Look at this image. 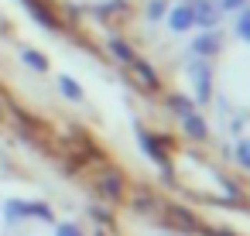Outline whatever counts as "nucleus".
Listing matches in <instances>:
<instances>
[{"label": "nucleus", "mask_w": 250, "mask_h": 236, "mask_svg": "<svg viewBox=\"0 0 250 236\" xmlns=\"http://www.w3.org/2000/svg\"><path fill=\"white\" fill-rule=\"evenodd\" d=\"M24 7H28V11H31V18H35V21H42L48 31H55V28H59V21L52 18V11L42 4V0H24Z\"/></svg>", "instance_id": "obj_1"}, {"label": "nucleus", "mask_w": 250, "mask_h": 236, "mask_svg": "<svg viewBox=\"0 0 250 236\" xmlns=\"http://www.w3.org/2000/svg\"><path fill=\"white\" fill-rule=\"evenodd\" d=\"M168 21H171V28H175V31H185L195 18H192V7H178V11H171V18H168Z\"/></svg>", "instance_id": "obj_2"}, {"label": "nucleus", "mask_w": 250, "mask_h": 236, "mask_svg": "<svg viewBox=\"0 0 250 236\" xmlns=\"http://www.w3.org/2000/svg\"><path fill=\"white\" fill-rule=\"evenodd\" d=\"M192 18H199V21L212 24V18H216V14H212V7H209V4H195V7H192Z\"/></svg>", "instance_id": "obj_3"}, {"label": "nucleus", "mask_w": 250, "mask_h": 236, "mask_svg": "<svg viewBox=\"0 0 250 236\" xmlns=\"http://www.w3.org/2000/svg\"><path fill=\"white\" fill-rule=\"evenodd\" d=\"M24 62H28V65H35V69H45V59H42L38 52H24Z\"/></svg>", "instance_id": "obj_4"}, {"label": "nucleus", "mask_w": 250, "mask_h": 236, "mask_svg": "<svg viewBox=\"0 0 250 236\" xmlns=\"http://www.w3.org/2000/svg\"><path fill=\"white\" fill-rule=\"evenodd\" d=\"M240 35H243V38H250V14L240 21Z\"/></svg>", "instance_id": "obj_5"}, {"label": "nucleus", "mask_w": 250, "mask_h": 236, "mask_svg": "<svg viewBox=\"0 0 250 236\" xmlns=\"http://www.w3.org/2000/svg\"><path fill=\"white\" fill-rule=\"evenodd\" d=\"M62 89H65V93H69V96H79V89H76V86H72V82H69V79H62Z\"/></svg>", "instance_id": "obj_6"}, {"label": "nucleus", "mask_w": 250, "mask_h": 236, "mask_svg": "<svg viewBox=\"0 0 250 236\" xmlns=\"http://www.w3.org/2000/svg\"><path fill=\"white\" fill-rule=\"evenodd\" d=\"M147 11H151V18H158V14H161V11H165V4H161V0H158V4H151V7H147Z\"/></svg>", "instance_id": "obj_7"}, {"label": "nucleus", "mask_w": 250, "mask_h": 236, "mask_svg": "<svg viewBox=\"0 0 250 236\" xmlns=\"http://www.w3.org/2000/svg\"><path fill=\"white\" fill-rule=\"evenodd\" d=\"M240 4H243V0H223V7H226V11H233V7H240Z\"/></svg>", "instance_id": "obj_8"}]
</instances>
